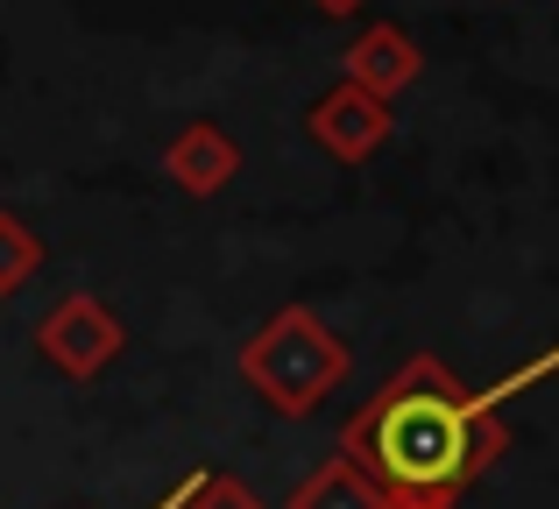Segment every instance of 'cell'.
I'll return each instance as SVG.
<instances>
[{
    "mask_svg": "<svg viewBox=\"0 0 559 509\" xmlns=\"http://www.w3.org/2000/svg\"><path fill=\"white\" fill-rule=\"evenodd\" d=\"M347 368H355L347 340L312 304H284V312L262 318L255 340L241 347V383L255 389L276 417H312L319 403L347 383Z\"/></svg>",
    "mask_w": 559,
    "mask_h": 509,
    "instance_id": "cell-2",
    "label": "cell"
},
{
    "mask_svg": "<svg viewBox=\"0 0 559 509\" xmlns=\"http://www.w3.org/2000/svg\"><path fill=\"white\" fill-rule=\"evenodd\" d=\"M36 347H43V361H50L57 375L93 383L99 368H114V354L128 347V332H121V318H114L93 290H64V298L36 318Z\"/></svg>",
    "mask_w": 559,
    "mask_h": 509,
    "instance_id": "cell-3",
    "label": "cell"
},
{
    "mask_svg": "<svg viewBox=\"0 0 559 509\" xmlns=\"http://www.w3.org/2000/svg\"><path fill=\"white\" fill-rule=\"evenodd\" d=\"M185 509H262V496L241 482V474L199 468V474H191V502H185Z\"/></svg>",
    "mask_w": 559,
    "mask_h": 509,
    "instance_id": "cell-9",
    "label": "cell"
},
{
    "mask_svg": "<svg viewBox=\"0 0 559 509\" xmlns=\"http://www.w3.org/2000/svg\"><path fill=\"white\" fill-rule=\"evenodd\" d=\"M390 99L361 93V85H333L326 99H312V113H305V128H312V142L326 156H341V163H369V156L390 142Z\"/></svg>",
    "mask_w": 559,
    "mask_h": 509,
    "instance_id": "cell-4",
    "label": "cell"
},
{
    "mask_svg": "<svg viewBox=\"0 0 559 509\" xmlns=\"http://www.w3.org/2000/svg\"><path fill=\"white\" fill-rule=\"evenodd\" d=\"M503 446V411H489L439 354H411L341 432V460L390 509H453Z\"/></svg>",
    "mask_w": 559,
    "mask_h": 509,
    "instance_id": "cell-1",
    "label": "cell"
},
{
    "mask_svg": "<svg viewBox=\"0 0 559 509\" xmlns=\"http://www.w3.org/2000/svg\"><path fill=\"white\" fill-rule=\"evenodd\" d=\"M546 375H559V347H546V354H532L524 368H510V375H496V383L481 389V403H489V411H503L510 397H524V389H532V383H546Z\"/></svg>",
    "mask_w": 559,
    "mask_h": 509,
    "instance_id": "cell-10",
    "label": "cell"
},
{
    "mask_svg": "<svg viewBox=\"0 0 559 509\" xmlns=\"http://www.w3.org/2000/svg\"><path fill=\"white\" fill-rule=\"evenodd\" d=\"M36 269H43V241L28 234L22 213L0 206V298H14V290H22Z\"/></svg>",
    "mask_w": 559,
    "mask_h": 509,
    "instance_id": "cell-8",
    "label": "cell"
},
{
    "mask_svg": "<svg viewBox=\"0 0 559 509\" xmlns=\"http://www.w3.org/2000/svg\"><path fill=\"white\" fill-rule=\"evenodd\" d=\"M164 170H170V184H178V192L219 198L234 184V170H241V142H234L219 121H185L178 135L164 142Z\"/></svg>",
    "mask_w": 559,
    "mask_h": 509,
    "instance_id": "cell-5",
    "label": "cell"
},
{
    "mask_svg": "<svg viewBox=\"0 0 559 509\" xmlns=\"http://www.w3.org/2000/svg\"><path fill=\"white\" fill-rule=\"evenodd\" d=\"M418 71H425V50L396 22H376L347 43V85H361L376 99H396L404 85H418Z\"/></svg>",
    "mask_w": 559,
    "mask_h": 509,
    "instance_id": "cell-6",
    "label": "cell"
},
{
    "mask_svg": "<svg viewBox=\"0 0 559 509\" xmlns=\"http://www.w3.org/2000/svg\"><path fill=\"white\" fill-rule=\"evenodd\" d=\"M284 509H390V502H382L376 488L361 482V474L347 468L341 453H333L326 468H312L298 488H290V502H284Z\"/></svg>",
    "mask_w": 559,
    "mask_h": 509,
    "instance_id": "cell-7",
    "label": "cell"
},
{
    "mask_svg": "<svg viewBox=\"0 0 559 509\" xmlns=\"http://www.w3.org/2000/svg\"><path fill=\"white\" fill-rule=\"evenodd\" d=\"M312 8H326V14H355L361 0H312Z\"/></svg>",
    "mask_w": 559,
    "mask_h": 509,
    "instance_id": "cell-12",
    "label": "cell"
},
{
    "mask_svg": "<svg viewBox=\"0 0 559 509\" xmlns=\"http://www.w3.org/2000/svg\"><path fill=\"white\" fill-rule=\"evenodd\" d=\"M185 502H191V474H185V482H178V488H170V496H164V502H150V509H185Z\"/></svg>",
    "mask_w": 559,
    "mask_h": 509,
    "instance_id": "cell-11",
    "label": "cell"
}]
</instances>
